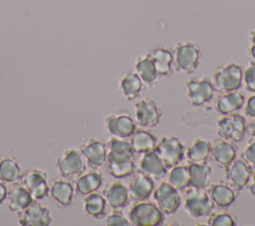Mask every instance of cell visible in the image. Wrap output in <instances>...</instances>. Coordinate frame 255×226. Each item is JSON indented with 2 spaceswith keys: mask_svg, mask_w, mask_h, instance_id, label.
Masks as SVG:
<instances>
[{
  "mask_svg": "<svg viewBox=\"0 0 255 226\" xmlns=\"http://www.w3.org/2000/svg\"><path fill=\"white\" fill-rule=\"evenodd\" d=\"M107 165L110 174L116 179L128 177L134 173V152L129 141L117 136L110 137L107 142Z\"/></svg>",
  "mask_w": 255,
  "mask_h": 226,
  "instance_id": "obj_1",
  "label": "cell"
},
{
  "mask_svg": "<svg viewBox=\"0 0 255 226\" xmlns=\"http://www.w3.org/2000/svg\"><path fill=\"white\" fill-rule=\"evenodd\" d=\"M171 52L173 70L185 74H192L198 68L201 51L194 43L189 41L177 42Z\"/></svg>",
  "mask_w": 255,
  "mask_h": 226,
  "instance_id": "obj_2",
  "label": "cell"
},
{
  "mask_svg": "<svg viewBox=\"0 0 255 226\" xmlns=\"http://www.w3.org/2000/svg\"><path fill=\"white\" fill-rule=\"evenodd\" d=\"M164 213L149 201H136L128 211V221L135 226H157L164 221Z\"/></svg>",
  "mask_w": 255,
  "mask_h": 226,
  "instance_id": "obj_3",
  "label": "cell"
},
{
  "mask_svg": "<svg viewBox=\"0 0 255 226\" xmlns=\"http://www.w3.org/2000/svg\"><path fill=\"white\" fill-rule=\"evenodd\" d=\"M212 82L215 90L221 93L237 91L243 84V69L236 63H228L215 71Z\"/></svg>",
  "mask_w": 255,
  "mask_h": 226,
  "instance_id": "obj_4",
  "label": "cell"
},
{
  "mask_svg": "<svg viewBox=\"0 0 255 226\" xmlns=\"http://www.w3.org/2000/svg\"><path fill=\"white\" fill-rule=\"evenodd\" d=\"M55 168L62 177L66 179H74L86 169V161L80 149L76 147H68L57 158Z\"/></svg>",
  "mask_w": 255,
  "mask_h": 226,
  "instance_id": "obj_5",
  "label": "cell"
},
{
  "mask_svg": "<svg viewBox=\"0 0 255 226\" xmlns=\"http://www.w3.org/2000/svg\"><path fill=\"white\" fill-rule=\"evenodd\" d=\"M246 124V118L240 113L223 115L217 120V134L222 139L238 143L245 137Z\"/></svg>",
  "mask_w": 255,
  "mask_h": 226,
  "instance_id": "obj_6",
  "label": "cell"
},
{
  "mask_svg": "<svg viewBox=\"0 0 255 226\" xmlns=\"http://www.w3.org/2000/svg\"><path fill=\"white\" fill-rule=\"evenodd\" d=\"M184 209L193 218L208 216L214 209V203L207 191L190 187L185 191Z\"/></svg>",
  "mask_w": 255,
  "mask_h": 226,
  "instance_id": "obj_7",
  "label": "cell"
},
{
  "mask_svg": "<svg viewBox=\"0 0 255 226\" xmlns=\"http://www.w3.org/2000/svg\"><path fill=\"white\" fill-rule=\"evenodd\" d=\"M48 178L47 171L33 167L22 172L18 182L30 191L35 201H41L49 196L50 186L48 184Z\"/></svg>",
  "mask_w": 255,
  "mask_h": 226,
  "instance_id": "obj_8",
  "label": "cell"
},
{
  "mask_svg": "<svg viewBox=\"0 0 255 226\" xmlns=\"http://www.w3.org/2000/svg\"><path fill=\"white\" fill-rule=\"evenodd\" d=\"M215 87L209 77H193L186 82V96L192 107H200L213 98Z\"/></svg>",
  "mask_w": 255,
  "mask_h": 226,
  "instance_id": "obj_9",
  "label": "cell"
},
{
  "mask_svg": "<svg viewBox=\"0 0 255 226\" xmlns=\"http://www.w3.org/2000/svg\"><path fill=\"white\" fill-rule=\"evenodd\" d=\"M104 125L106 130L113 136L128 138L136 128V123L130 113L125 110L113 113L105 117Z\"/></svg>",
  "mask_w": 255,
  "mask_h": 226,
  "instance_id": "obj_10",
  "label": "cell"
},
{
  "mask_svg": "<svg viewBox=\"0 0 255 226\" xmlns=\"http://www.w3.org/2000/svg\"><path fill=\"white\" fill-rule=\"evenodd\" d=\"M164 165L171 168L184 158V146L176 136H163L154 148Z\"/></svg>",
  "mask_w": 255,
  "mask_h": 226,
  "instance_id": "obj_11",
  "label": "cell"
},
{
  "mask_svg": "<svg viewBox=\"0 0 255 226\" xmlns=\"http://www.w3.org/2000/svg\"><path fill=\"white\" fill-rule=\"evenodd\" d=\"M162 115L157 104L151 99H141L134 104V121L143 128L155 127Z\"/></svg>",
  "mask_w": 255,
  "mask_h": 226,
  "instance_id": "obj_12",
  "label": "cell"
},
{
  "mask_svg": "<svg viewBox=\"0 0 255 226\" xmlns=\"http://www.w3.org/2000/svg\"><path fill=\"white\" fill-rule=\"evenodd\" d=\"M153 190V198L157 207L164 214H175L181 204L178 190L165 181L160 182Z\"/></svg>",
  "mask_w": 255,
  "mask_h": 226,
  "instance_id": "obj_13",
  "label": "cell"
},
{
  "mask_svg": "<svg viewBox=\"0 0 255 226\" xmlns=\"http://www.w3.org/2000/svg\"><path fill=\"white\" fill-rule=\"evenodd\" d=\"M251 174V166L242 158H235L225 167V181L237 193L248 185Z\"/></svg>",
  "mask_w": 255,
  "mask_h": 226,
  "instance_id": "obj_14",
  "label": "cell"
},
{
  "mask_svg": "<svg viewBox=\"0 0 255 226\" xmlns=\"http://www.w3.org/2000/svg\"><path fill=\"white\" fill-rule=\"evenodd\" d=\"M17 215L21 226H49L53 221L51 210L39 201H34Z\"/></svg>",
  "mask_w": 255,
  "mask_h": 226,
  "instance_id": "obj_15",
  "label": "cell"
},
{
  "mask_svg": "<svg viewBox=\"0 0 255 226\" xmlns=\"http://www.w3.org/2000/svg\"><path fill=\"white\" fill-rule=\"evenodd\" d=\"M80 151L90 168H100L107 162V145L99 138H89L80 146Z\"/></svg>",
  "mask_w": 255,
  "mask_h": 226,
  "instance_id": "obj_16",
  "label": "cell"
},
{
  "mask_svg": "<svg viewBox=\"0 0 255 226\" xmlns=\"http://www.w3.org/2000/svg\"><path fill=\"white\" fill-rule=\"evenodd\" d=\"M154 189V179L149 175L137 171L128 183V195L133 201H144L148 199Z\"/></svg>",
  "mask_w": 255,
  "mask_h": 226,
  "instance_id": "obj_17",
  "label": "cell"
},
{
  "mask_svg": "<svg viewBox=\"0 0 255 226\" xmlns=\"http://www.w3.org/2000/svg\"><path fill=\"white\" fill-rule=\"evenodd\" d=\"M75 186L68 179L56 178L52 181L49 189V196L60 207L67 208L72 205L75 196Z\"/></svg>",
  "mask_w": 255,
  "mask_h": 226,
  "instance_id": "obj_18",
  "label": "cell"
},
{
  "mask_svg": "<svg viewBox=\"0 0 255 226\" xmlns=\"http://www.w3.org/2000/svg\"><path fill=\"white\" fill-rule=\"evenodd\" d=\"M236 152L237 146L234 142L217 138L211 144L210 156L219 167L225 168L236 158Z\"/></svg>",
  "mask_w": 255,
  "mask_h": 226,
  "instance_id": "obj_19",
  "label": "cell"
},
{
  "mask_svg": "<svg viewBox=\"0 0 255 226\" xmlns=\"http://www.w3.org/2000/svg\"><path fill=\"white\" fill-rule=\"evenodd\" d=\"M104 177L98 168H90L89 170H84L75 181V191L77 194L85 196L92 192L98 191L102 186Z\"/></svg>",
  "mask_w": 255,
  "mask_h": 226,
  "instance_id": "obj_20",
  "label": "cell"
},
{
  "mask_svg": "<svg viewBox=\"0 0 255 226\" xmlns=\"http://www.w3.org/2000/svg\"><path fill=\"white\" fill-rule=\"evenodd\" d=\"M7 199L9 211L15 214L20 213L35 201L30 191L19 182L13 183L8 190Z\"/></svg>",
  "mask_w": 255,
  "mask_h": 226,
  "instance_id": "obj_21",
  "label": "cell"
},
{
  "mask_svg": "<svg viewBox=\"0 0 255 226\" xmlns=\"http://www.w3.org/2000/svg\"><path fill=\"white\" fill-rule=\"evenodd\" d=\"M138 170L149 175L155 180L161 179L167 173V167L164 165L163 161L155 150L142 153L139 160Z\"/></svg>",
  "mask_w": 255,
  "mask_h": 226,
  "instance_id": "obj_22",
  "label": "cell"
},
{
  "mask_svg": "<svg viewBox=\"0 0 255 226\" xmlns=\"http://www.w3.org/2000/svg\"><path fill=\"white\" fill-rule=\"evenodd\" d=\"M134 72L140 78L142 84L147 88L154 87L160 79L157 74L153 60L148 53L138 57L135 60Z\"/></svg>",
  "mask_w": 255,
  "mask_h": 226,
  "instance_id": "obj_23",
  "label": "cell"
},
{
  "mask_svg": "<svg viewBox=\"0 0 255 226\" xmlns=\"http://www.w3.org/2000/svg\"><path fill=\"white\" fill-rule=\"evenodd\" d=\"M144 85L134 71H126L119 84V93L127 101H133L143 91Z\"/></svg>",
  "mask_w": 255,
  "mask_h": 226,
  "instance_id": "obj_24",
  "label": "cell"
},
{
  "mask_svg": "<svg viewBox=\"0 0 255 226\" xmlns=\"http://www.w3.org/2000/svg\"><path fill=\"white\" fill-rule=\"evenodd\" d=\"M103 195L107 204L113 209H121L129 202L128 187L120 181H114L108 184L103 190Z\"/></svg>",
  "mask_w": 255,
  "mask_h": 226,
  "instance_id": "obj_25",
  "label": "cell"
},
{
  "mask_svg": "<svg viewBox=\"0 0 255 226\" xmlns=\"http://www.w3.org/2000/svg\"><path fill=\"white\" fill-rule=\"evenodd\" d=\"M214 205L220 208H228L234 203L237 197L236 191L226 181H219L208 186L207 190Z\"/></svg>",
  "mask_w": 255,
  "mask_h": 226,
  "instance_id": "obj_26",
  "label": "cell"
},
{
  "mask_svg": "<svg viewBox=\"0 0 255 226\" xmlns=\"http://www.w3.org/2000/svg\"><path fill=\"white\" fill-rule=\"evenodd\" d=\"M189 172V187L197 189H206L210 185L212 173L211 166L205 162H189L187 164Z\"/></svg>",
  "mask_w": 255,
  "mask_h": 226,
  "instance_id": "obj_27",
  "label": "cell"
},
{
  "mask_svg": "<svg viewBox=\"0 0 255 226\" xmlns=\"http://www.w3.org/2000/svg\"><path fill=\"white\" fill-rule=\"evenodd\" d=\"M153 60L159 78H167L173 72L172 52L163 46H155L148 52Z\"/></svg>",
  "mask_w": 255,
  "mask_h": 226,
  "instance_id": "obj_28",
  "label": "cell"
},
{
  "mask_svg": "<svg viewBox=\"0 0 255 226\" xmlns=\"http://www.w3.org/2000/svg\"><path fill=\"white\" fill-rule=\"evenodd\" d=\"M245 103L243 94L239 92H228L218 96L215 102V109L222 115L230 114L239 111Z\"/></svg>",
  "mask_w": 255,
  "mask_h": 226,
  "instance_id": "obj_29",
  "label": "cell"
},
{
  "mask_svg": "<svg viewBox=\"0 0 255 226\" xmlns=\"http://www.w3.org/2000/svg\"><path fill=\"white\" fill-rule=\"evenodd\" d=\"M129 143L134 153H145L154 150L157 143V137L148 129L143 127L135 128L130 135Z\"/></svg>",
  "mask_w": 255,
  "mask_h": 226,
  "instance_id": "obj_30",
  "label": "cell"
},
{
  "mask_svg": "<svg viewBox=\"0 0 255 226\" xmlns=\"http://www.w3.org/2000/svg\"><path fill=\"white\" fill-rule=\"evenodd\" d=\"M83 205L86 214L94 219H102L107 215V201L103 193L95 191L85 195Z\"/></svg>",
  "mask_w": 255,
  "mask_h": 226,
  "instance_id": "obj_31",
  "label": "cell"
},
{
  "mask_svg": "<svg viewBox=\"0 0 255 226\" xmlns=\"http://www.w3.org/2000/svg\"><path fill=\"white\" fill-rule=\"evenodd\" d=\"M211 142L197 137L194 138L186 149V157L189 162H205L210 157Z\"/></svg>",
  "mask_w": 255,
  "mask_h": 226,
  "instance_id": "obj_32",
  "label": "cell"
},
{
  "mask_svg": "<svg viewBox=\"0 0 255 226\" xmlns=\"http://www.w3.org/2000/svg\"><path fill=\"white\" fill-rule=\"evenodd\" d=\"M22 175V168L19 162L10 155L0 158V179L6 183L18 182Z\"/></svg>",
  "mask_w": 255,
  "mask_h": 226,
  "instance_id": "obj_33",
  "label": "cell"
},
{
  "mask_svg": "<svg viewBox=\"0 0 255 226\" xmlns=\"http://www.w3.org/2000/svg\"><path fill=\"white\" fill-rule=\"evenodd\" d=\"M169 183L177 190L184 191L189 187V172L187 165H175L171 167L168 175Z\"/></svg>",
  "mask_w": 255,
  "mask_h": 226,
  "instance_id": "obj_34",
  "label": "cell"
},
{
  "mask_svg": "<svg viewBox=\"0 0 255 226\" xmlns=\"http://www.w3.org/2000/svg\"><path fill=\"white\" fill-rule=\"evenodd\" d=\"M207 225L209 226H234L236 225L233 217L227 212L210 213L207 216Z\"/></svg>",
  "mask_w": 255,
  "mask_h": 226,
  "instance_id": "obj_35",
  "label": "cell"
},
{
  "mask_svg": "<svg viewBox=\"0 0 255 226\" xmlns=\"http://www.w3.org/2000/svg\"><path fill=\"white\" fill-rule=\"evenodd\" d=\"M243 83L248 92L255 93V60L250 61L243 69Z\"/></svg>",
  "mask_w": 255,
  "mask_h": 226,
  "instance_id": "obj_36",
  "label": "cell"
},
{
  "mask_svg": "<svg viewBox=\"0 0 255 226\" xmlns=\"http://www.w3.org/2000/svg\"><path fill=\"white\" fill-rule=\"evenodd\" d=\"M106 224L108 226H128L129 225V222L122 211L119 209H114L110 214L107 215Z\"/></svg>",
  "mask_w": 255,
  "mask_h": 226,
  "instance_id": "obj_37",
  "label": "cell"
},
{
  "mask_svg": "<svg viewBox=\"0 0 255 226\" xmlns=\"http://www.w3.org/2000/svg\"><path fill=\"white\" fill-rule=\"evenodd\" d=\"M241 158L245 160L250 166L255 167V138L248 141L246 147L241 153Z\"/></svg>",
  "mask_w": 255,
  "mask_h": 226,
  "instance_id": "obj_38",
  "label": "cell"
},
{
  "mask_svg": "<svg viewBox=\"0 0 255 226\" xmlns=\"http://www.w3.org/2000/svg\"><path fill=\"white\" fill-rule=\"evenodd\" d=\"M244 113L248 117L255 116V93L248 97L247 101L244 103Z\"/></svg>",
  "mask_w": 255,
  "mask_h": 226,
  "instance_id": "obj_39",
  "label": "cell"
},
{
  "mask_svg": "<svg viewBox=\"0 0 255 226\" xmlns=\"http://www.w3.org/2000/svg\"><path fill=\"white\" fill-rule=\"evenodd\" d=\"M249 48H248V53L249 55L255 60V29H253L250 34H249Z\"/></svg>",
  "mask_w": 255,
  "mask_h": 226,
  "instance_id": "obj_40",
  "label": "cell"
},
{
  "mask_svg": "<svg viewBox=\"0 0 255 226\" xmlns=\"http://www.w3.org/2000/svg\"><path fill=\"white\" fill-rule=\"evenodd\" d=\"M7 183L4 182L2 179H0V205L5 202L8 195V188Z\"/></svg>",
  "mask_w": 255,
  "mask_h": 226,
  "instance_id": "obj_41",
  "label": "cell"
},
{
  "mask_svg": "<svg viewBox=\"0 0 255 226\" xmlns=\"http://www.w3.org/2000/svg\"><path fill=\"white\" fill-rule=\"evenodd\" d=\"M250 183H248V191L253 195L255 196V170L252 171V174H251V178H250Z\"/></svg>",
  "mask_w": 255,
  "mask_h": 226,
  "instance_id": "obj_42",
  "label": "cell"
},
{
  "mask_svg": "<svg viewBox=\"0 0 255 226\" xmlns=\"http://www.w3.org/2000/svg\"><path fill=\"white\" fill-rule=\"evenodd\" d=\"M246 127H247V130L249 131V133L255 137V116L250 117V120L246 124Z\"/></svg>",
  "mask_w": 255,
  "mask_h": 226,
  "instance_id": "obj_43",
  "label": "cell"
}]
</instances>
